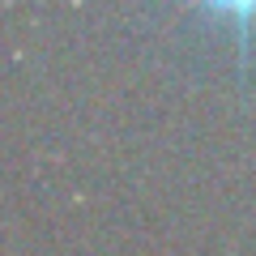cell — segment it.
<instances>
[{
    "label": "cell",
    "mask_w": 256,
    "mask_h": 256,
    "mask_svg": "<svg viewBox=\"0 0 256 256\" xmlns=\"http://www.w3.org/2000/svg\"><path fill=\"white\" fill-rule=\"evenodd\" d=\"M196 4L214 22H222L230 34H239V43H248L256 34V0H196Z\"/></svg>",
    "instance_id": "cell-1"
}]
</instances>
